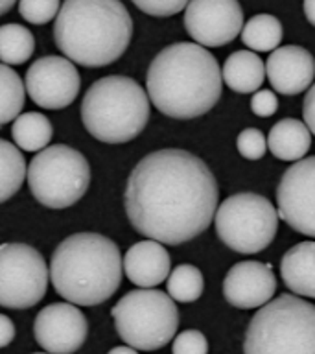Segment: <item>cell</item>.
<instances>
[{
	"label": "cell",
	"mask_w": 315,
	"mask_h": 354,
	"mask_svg": "<svg viewBox=\"0 0 315 354\" xmlns=\"http://www.w3.org/2000/svg\"><path fill=\"white\" fill-rule=\"evenodd\" d=\"M218 183L207 162L184 149L146 155L127 177L124 205L149 240L179 245L207 231L218 209Z\"/></svg>",
	"instance_id": "obj_1"
},
{
	"label": "cell",
	"mask_w": 315,
	"mask_h": 354,
	"mask_svg": "<svg viewBox=\"0 0 315 354\" xmlns=\"http://www.w3.org/2000/svg\"><path fill=\"white\" fill-rule=\"evenodd\" d=\"M218 59L198 43H175L155 55L146 76L151 104L162 115L190 120L209 113L221 98Z\"/></svg>",
	"instance_id": "obj_2"
},
{
	"label": "cell",
	"mask_w": 315,
	"mask_h": 354,
	"mask_svg": "<svg viewBox=\"0 0 315 354\" xmlns=\"http://www.w3.org/2000/svg\"><path fill=\"white\" fill-rule=\"evenodd\" d=\"M131 37L133 19L120 0H65L55 17V44L77 65L115 63Z\"/></svg>",
	"instance_id": "obj_3"
},
{
	"label": "cell",
	"mask_w": 315,
	"mask_h": 354,
	"mask_svg": "<svg viewBox=\"0 0 315 354\" xmlns=\"http://www.w3.org/2000/svg\"><path fill=\"white\" fill-rule=\"evenodd\" d=\"M120 249L111 238L77 232L55 248L50 281L55 292L76 306H96L115 295L122 282Z\"/></svg>",
	"instance_id": "obj_4"
},
{
	"label": "cell",
	"mask_w": 315,
	"mask_h": 354,
	"mask_svg": "<svg viewBox=\"0 0 315 354\" xmlns=\"http://www.w3.org/2000/svg\"><path fill=\"white\" fill-rule=\"evenodd\" d=\"M82 118L87 131L102 142H129L148 124L149 98L131 77H102L83 96Z\"/></svg>",
	"instance_id": "obj_5"
},
{
	"label": "cell",
	"mask_w": 315,
	"mask_h": 354,
	"mask_svg": "<svg viewBox=\"0 0 315 354\" xmlns=\"http://www.w3.org/2000/svg\"><path fill=\"white\" fill-rule=\"evenodd\" d=\"M243 354H315V306L297 295H280L253 315Z\"/></svg>",
	"instance_id": "obj_6"
},
{
	"label": "cell",
	"mask_w": 315,
	"mask_h": 354,
	"mask_svg": "<svg viewBox=\"0 0 315 354\" xmlns=\"http://www.w3.org/2000/svg\"><path fill=\"white\" fill-rule=\"evenodd\" d=\"M118 336L138 351H157L173 339L179 312L168 293L151 288L133 290L111 310Z\"/></svg>",
	"instance_id": "obj_7"
},
{
	"label": "cell",
	"mask_w": 315,
	"mask_h": 354,
	"mask_svg": "<svg viewBox=\"0 0 315 354\" xmlns=\"http://www.w3.org/2000/svg\"><path fill=\"white\" fill-rule=\"evenodd\" d=\"M26 177L39 203L50 209H66L88 190L90 168L85 155L77 149L55 144L33 157Z\"/></svg>",
	"instance_id": "obj_8"
},
{
	"label": "cell",
	"mask_w": 315,
	"mask_h": 354,
	"mask_svg": "<svg viewBox=\"0 0 315 354\" xmlns=\"http://www.w3.org/2000/svg\"><path fill=\"white\" fill-rule=\"evenodd\" d=\"M278 212L265 196L240 192L216 209V232L227 248L243 254L264 251L278 229Z\"/></svg>",
	"instance_id": "obj_9"
},
{
	"label": "cell",
	"mask_w": 315,
	"mask_h": 354,
	"mask_svg": "<svg viewBox=\"0 0 315 354\" xmlns=\"http://www.w3.org/2000/svg\"><path fill=\"white\" fill-rule=\"evenodd\" d=\"M48 268L37 249L26 243L0 245V306L32 308L48 288Z\"/></svg>",
	"instance_id": "obj_10"
},
{
	"label": "cell",
	"mask_w": 315,
	"mask_h": 354,
	"mask_svg": "<svg viewBox=\"0 0 315 354\" xmlns=\"http://www.w3.org/2000/svg\"><path fill=\"white\" fill-rule=\"evenodd\" d=\"M278 218L306 236L315 238V155L293 162L276 188Z\"/></svg>",
	"instance_id": "obj_11"
},
{
	"label": "cell",
	"mask_w": 315,
	"mask_h": 354,
	"mask_svg": "<svg viewBox=\"0 0 315 354\" xmlns=\"http://www.w3.org/2000/svg\"><path fill=\"white\" fill-rule=\"evenodd\" d=\"M184 28L201 46H225L242 32V6L238 0H190Z\"/></svg>",
	"instance_id": "obj_12"
},
{
	"label": "cell",
	"mask_w": 315,
	"mask_h": 354,
	"mask_svg": "<svg viewBox=\"0 0 315 354\" xmlns=\"http://www.w3.org/2000/svg\"><path fill=\"white\" fill-rule=\"evenodd\" d=\"M79 72L70 59L59 55H46L33 61L26 72L30 98L44 109H63L76 100L79 93Z\"/></svg>",
	"instance_id": "obj_13"
},
{
	"label": "cell",
	"mask_w": 315,
	"mask_h": 354,
	"mask_svg": "<svg viewBox=\"0 0 315 354\" xmlns=\"http://www.w3.org/2000/svg\"><path fill=\"white\" fill-rule=\"evenodd\" d=\"M87 334V317L72 303L48 304L33 323V336L50 354H74L83 347Z\"/></svg>",
	"instance_id": "obj_14"
},
{
	"label": "cell",
	"mask_w": 315,
	"mask_h": 354,
	"mask_svg": "<svg viewBox=\"0 0 315 354\" xmlns=\"http://www.w3.org/2000/svg\"><path fill=\"white\" fill-rule=\"evenodd\" d=\"M276 279L269 264L238 262L229 270L223 281V295L236 308H260L273 299Z\"/></svg>",
	"instance_id": "obj_15"
},
{
	"label": "cell",
	"mask_w": 315,
	"mask_h": 354,
	"mask_svg": "<svg viewBox=\"0 0 315 354\" xmlns=\"http://www.w3.org/2000/svg\"><path fill=\"white\" fill-rule=\"evenodd\" d=\"M265 74L276 93L298 94L312 87L315 77V59L308 50L287 44L273 50L265 63Z\"/></svg>",
	"instance_id": "obj_16"
},
{
	"label": "cell",
	"mask_w": 315,
	"mask_h": 354,
	"mask_svg": "<svg viewBox=\"0 0 315 354\" xmlns=\"http://www.w3.org/2000/svg\"><path fill=\"white\" fill-rule=\"evenodd\" d=\"M170 254L157 240H142L126 251L122 268L127 279L140 288H155L170 275Z\"/></svg>",
	"instance_id": "obj_17"
},
{
	"label": "cell",
	"mask_w": 315,
	"mask_h": 354,
	"mask_svg": "<svg viewBox=\"0 0 315 354\" xmlns=\"http://www.w3.org/2000/svg\"><path fill=\"white\" fill-rule=\"evenodd\" d=\"M282 281L293 293L315 299V242H300L287 249L280 262Z\"/></svg>",
	"instance_id": "obj_18"
},
{
	"label": "cell",
	"mask_w": 315,
	"mask_h": 354,
	"mask_svg": "<svg viewBox=\"0 0 315 354\" xmlns=\"http://www.w3.org/2000/svg\"><path fill=\"white\" fill-rule=\"evenodd\" d=\"M312 146V133L297 118H282L271 127L267 148L276 159L300 160Z\"/></svg>",
	"instance_id": "obj_19"
},
{
	"label": "cell",
	"mask_w": 315,
	"mask_h": 354,
	"mask_svg": "<svg viewBox=\"0 0 315 354\" xmlns=\"http://www.w3.org/2000/svg\"><path fill=\"white\" fill-rule=\"evenodd\" d=\"M221 77L234 93H256L265 80V65L254 52L238 50L227 57Z\"/></svg>",
	"instance_id": "obj_20"
},
{
	"label": "cell",
	"mask_w": 315,
	"mask_h": 354,
	"mask_svg": "<svg viewBox=\"0 0 315 354\" xmlns=\"http://www.w3.org/2000/svg\"><path fill=\"white\" fill-rule=\"evenodd\" d=\"M52 124L41 113L19 115L11 126L13 140L24 151H39L46 148L52 140Z\"/></svg>",
	"instance_id": "obj_21"
},
{
	"label": "cell",
	"mask_w": 315,
	"mask_h": 354,
	"mask_svg": "<svg viewBox=\"0 0 315 354\" xmlns=\"http://www.w3.org/2000/svg\"><path fill=\"white\" fill-rule=\"evenodd\" d=\"M242 41L254 52H273L282 41V24L269 13L251 17L242 28Z\"/></svg>",
	"instance_id": "obj_22"
},
{
	"label": "cell",
	"mask_w": 315,
	"mask_h": 354,
	"mask_svg": "<svg viewBox=\"0 0 315 354\" xmlns=\"http://www.w3.org/2000/svg\"><path fill=\"white\" fill-rule=\"evenodd\" d=\"M26 160L13 144L0 138V203L13 198L26 179Z\"/></svg>",
	"instance_id": "obj_23"
},
{
	"label": "cell",
	"mask_w": 315,
	"mask_h": 354,
	"mask_svg": "<svg viewBox=\"0 0 315 354\" xmlns=\"http://www.w3.org/2000/svg\"><path fill=\"white\" fill-rule=\"evenodd\" d=\"M35 39L28 28L21 24L0 26V61L4 65H22L32 57Z\"/></svg>",
	"instance_id": "obj_24"
},
{
	"label": "cell",
	"mask_w": 315,
	"mask_h": 354,
	"mask_svg": "<svg viewBox=\"0 0 315 354\" xmlns=\"http://www.w3.org/2000/svg\"><path fill=\"white\" fill-rule=\"evenodd\" d=\"M26 87L8 65H0V126L15 120L24 107Z\"/></svg>",
	"instance_id": "obj_25"
},
{
	"label": "cell",
	"mask_w": 315,
	"mask_h": 354,
	"mask_svg": "<svg viewBox=\"0 0 315 354\" xmlns=\"http://www.w3.org/2000/svg\"><path fill=\"white\" fill-rule=\"evenodd\" d=\"M204 288L203 273L192 264L177 266L166 279V290L173 301L193 303L201 297Z\"/></svg>",
	"instance_id": "obj_26"
},
{
	"label": "cell",
	"mask_w": 315,
	"mask_h": 354,
	"mask_svg": "<svg viewBox=\"0 0 315 354\" xmlns=\"http://www.w3.org/2000/svg\"><path fill=\"white\" fill-rule=\"evenodd\" d=\"M19 13L32 24H46L59 13V0H19Z\"/></svg>",
	"instance_id": "obj_27"
},
{
	"label": "cell",
	"mask_w": 315,
	"mask_h": 354,
	"mask_svg": "<svg viewBox=\"0 0 315 354\" xmlns=\"http://www.w3.org/2000/svg\"><path fill=\"white\" fill-rule=\"evenodd\" d=\"M236 146L240 155H243L245 159L256 160L264 157L265 149H267V140H265L264 133L260 131V129L247 127V129H243L238 135Z\"/></svg>",
	"instance_id": "obj_28"
},
{
	"label": "cell",
	"mask_w": 315,
	"mask_h": 354,
	"mask_svg": "<svg viewBox=\"0 0 315 354\" xmlns=\"http://www.w3.org/2000/svg\"><path fill=\"white\" fill-rule=\"evenodd\" d=\"M173 354H207L209 342L199 330H184L173 339Z\"/></svg>",
	"instance_id": "obj_29"
},
{
	"label": "cell",
	"mask_w": 315,
	"mask_h": 354,
	"mask_svg": "<svg viewBox=\"0 0 315 354\" xmlns=\"http://www.w3.org/2000/svg\"><path fill=\"white\" fill-rule=\"evenodd\" d=\"M190 0H133L138 10L153 17H171L182 11Z\"/></svg>",
	"instance_id": "obj_30"
},
{
	"label": "cell",
	"mask_w": 315,
	"mask_h": 354,
	"mask_svg": "<svg viewBox=\"0 0 315 354\" xmlns=\"http://www.w3.org/2000/svg\"><path fill=\"white\" fill-rule=\"evenodd\" d=\"M251 109L256 116H271L275 115L278 109V100H276L275 93L269 88H262L253 94L251 100Z\"/></svg>",
	"instance_id": "obj_31"
},
{
	"label": "cell",
	"mask_w": 315,
	"mask_h": 354,
	"mask_svg": "<svg viewBox=\"0 0 315 354\" xmlns=\"http://www.w3.org/2000/svg\"><path fill=\"white\" fill-rule=\"evenodd\" d=\"M303 115H304V124L309 129V133L315 135V83L308 88L306 98H304L303 105Z\"/></svg>",
	"instance_id": "obj_32"
},
{
	"label": "cell",
	"mask_w": 315,
	"mask_h": 354,
	"mask_svg": "<svg viewBox=\"0 0 315 354\" xmlns=\"http://www.w3.org/2000/svg\"><path fill=\"white\" fill-rule=\"evenodd\" d=\"M15 339V325L8 315L0 314V348L8 347Z\"/></svg>",
	"instance_id": "obj_33"
},
{
	"label": "cell",
	"mask_w": 315,
	"mask_h": 354,
	"mask_svg": "<svg viewBox=\"0 0 315 354\" xmlns=\"http://www.w3.org/2000/svg\"><path fill=\"white\" fill-rule=\"evenodd\" d=\"M304 15L315 26V0H304Z\"/></svg>",
	"instance_id": "obj_34"
},
{
	"label": "cell",
	"mask_w": 315,
	"mask_h": 354,
	"mask_svg": "<svg viewBox=\"0 0 315 354\" xmlns=\"http://www.w3.org/2000/svg\"><path fill=\"white\" fill-rule=\"evenodd\" d=\"M107 354H138L137 353V348H133V347H115V348H111L109 353Z\"/></svg>",
	"instance_id": "obj_35"
},
{
	"label": "cell",
	"mask_w": 315,
	"mask_h": 354,
	"mask_svg": "<svg viewBox=\"0 0 315 354\" xmlns=\"http://www.w3.org/2000/svg\"><path fill=\"white\" fill-rule=\"evenodd\" d=\"M15 6V0H0V15H4Z\"/></svg>",
	"instance_id": "obj_36"
},
{
	"label": "cell",
	"mask_w": 315,
	"mask_h": 354,
	"mask_svg": "<svg viewBox=\"0 0 315 354\" xmlns=\"http://www.w3.org/2000/svg\"><path fill=\"white\" fill-rule=\"evenodd\" d=\"M33 354H44V353H33ZM50 354V353H48Z\"/></svg>",
	"instance_id": "obj_37"
}]
</instances>
